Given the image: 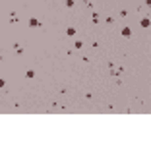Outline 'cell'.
Segmentation results:
<instances>
[{
    "instance_id": "cell-7",
    "label": "cell",
    "mask_w": 151,
    "mask_h": 151,
    "mask_svg": "<svg viewBox=\"0 0 151 151\" xmlns=\"http://www.w3.org/2000/svg\"><path fill=\"white\" fill-rule=\"evenodd\" d=\"M0 87H4V79H0Z\"/></svg>"
},
{
    "instance_id": "cell-6",
    "label": "cell",
    "mask_w": 151,
    "mask_h": 151,
    "mask_svg": "<svg viewBox=\"0 0 151 151\" xmlns=\"http://www.w3.org/2000/svg\"><path fill=\"white\" fill-rule=\"evenodd\" d=\"M66 33H68V35H74L76 29H74V27H68V31H66Z\"/></svg>"
},
{
    "instance_id": "cell-5",
    "label": "cell",
    "mask_w": 151,
    "mask_h": 151,
    "mask_svg": "<svg viewBox=\"0 0 151 151\" xmlns=\"http://www.w3.org/2000/svg\"><path fill=\"white\" fill-rule=\"evenodd\" d=\"M74 4H76L74 0H66V6H68V8H74Z\"/></svg>"
},
{
    "instance_id": "cell-3",
    "label": "cell",
    "mask_w": 151,
    "mask_h": 151,
    "mask_svg": "<svg viewBox=\"0 0 151 151\" xmlns=\"http://www.w3.org/2000/svg\"><path fill=\"white\" fill-rule=\"evenodd\" d=\"M130 33H132L130 27H124V29H122V35H124V37H130Z\"/></svg>"
},
{
    "instance_id": "cell-1",
    "label": "cell",
    "mask_w": 151,
    "mask_h": 151,
    "mask_svg": "<svg viewBox=\"0 0 151 151\" xmlns=\"http://www.w3.org/2000/svg\"><path fill=\"white\" fill-rule=\"evenodd\" d=\"M29 25H33V27H39V22H37V20H35V18H31V20H29Z\"/></svg>"
},
{
    "instance_id": "cell-4",
    "label": "cell",
    "mask_w": 151,
    "mask_h": 151,
    "mask_svg": "<svg viewBox=\"0 0 151 151\" xmlns=\"http://www.w3.org/2000/svg\"><path fill=\"white\" fill-rule=\"evenodd\" d=\"M141 25H143V27H149V20H147V18H143V20H141Z\"/></svg>"
},
{
    "instance_id": "cell-2",
    "label": "cell",
    "mask_w": 151,
    "mask_h": 151,
    "mask_svg": "<svg viewBox=\"0 0 151 151\" xmlns=\"http://www.w3.org/2000/svg\"><path fill=\"white\" fill-rule=\"evenodd\" d=\"M120 74H122V70H120V68H112V76H116V77H118Z\"/></svg>"
}]
</instances>
